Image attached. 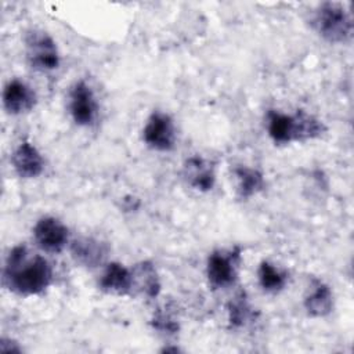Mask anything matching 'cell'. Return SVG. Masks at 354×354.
Instances as JSON below:
<instances>
[{
	"label": "cell",
	"instance_id": "16",
	"mask_svg": "<svg viewBox=\"0 0 354 354\" xmlns=\"http://www.w3.org/2000/svg\"><path fill=\"white\" fill-rule=\"evenodd\" d=\"M234 173L238 181V195L242 199H248L263 191L266 181L260 170L248 166H236Z\"/></svg>",
	"mask_w": 354,
	"mask_h": 354
},
{
	"label": "cell",
	"instance_id": "10",
	"mask_svg": "<svg viewBox=\"0 0 354 354\" xmlns=\"http://www.w3.org/2000/svg\"><path fill=\"white\" fill-rule=\"evenodd\" d=\"M11 165L22 178H36L44 170V159L29 141H22L11 155Z\"/></svg>",
	"mask_w": 354,
	"mask_h": 354
},
{
	"label": "cell",
	"instance_id": "14",
	"mask_svg": "<svg viewBox=\"0 0 354 354\" xmlns=\"http://www.w3.org/2000/svg\"><path fill=\"white\" fill-rule=\"evenodd\" d=\"M303 304L308 315L315 318L326 317L333 310V293L326 283L314 278L304 296Z\"/></svg>",
	"mask_w": 354,
	"mask_h": 354
},
{
	"label": "cell",
	"instance_id": "5",
	"mask_svg": "<svg viewBox=\"0 0 354 354\" xmlns=\"http://www.w3.org/2000/svg\"><path fill=\"white\" fill-rule=\"evenodd\" d=\"M241 263V250H216L207 257L206 277L213 289H224L236 281Z\"/></svg>",
	"mask_w": 354,
	"mask_h": 354
},
{
	"label": "cell",
	"instance_id": "13",
	"mask_svg": "<svg viewBox=\"0 0 354 354\" xmlns=\"http://www.w3.org/2000/svg\"><path fill=\"white\" fill-rule=\"evenodd\" d=\"M71 254L77 264L94 268L104 263L108 246L95 238L80 236L71 243Z\"/></svg>",
	"mask_w": 354,
	"mask_h": 354
},
{
	"label": "cell",
	"instance_id": "11",
	"mask_svg": "<svg viewBox=\"0 0 354 354\" xmlns=\"http://www.w3.org/2000/svg\"><path fill=\"white\" fill-rule=\"evenodd\" d=\"M183 177L189 187L206 192L214 187L216 173L210 162L201 156H189L183 165Z\"/></svg>",
	"mask_w": 354,
	"mask_h": 354
},
{
	"label": "cell",
	"instance_id": "2",
	"mask_svg": "<svg viewBox=\"0 0 354 354\" xmlns=\"http://www.w3.org/2000/svg\"><path fill=\"white\" fill-rule=\"evenodd\" d=\"M267 131L275 144H289L292 141H304L318 138L324 134V123L304 111H297L295 115L279 111H268Z\"/></svg>",
	"mask_w": 354,
	"mask_h": 354
},
{
	"label": "cell",
	"instance_id": "17",
	"mask_svg": "<svg viewBox=\"0 0 354 354\" xmlns=\"http://www.w3.org/2000/svg\"><path fill=\"white\" fill-rule=\"evenodd\" d=\"M259 283L263 290L268 293H277L286 285V274L270 261H261L257 270Z\"/></svg>",
	"mask_w": 354,
	"mask_h": 354
},
{
	"label": "cell",
	"instance_id": "3",
	"mask_svg": "<svg viewBox=\"0 0 354 354\" xmlns=\"http://www.w3.org/2000/svg\"><path fill=\"white\" fill-rule=\"evenodd\" d=\"M313 25L317 33L329 43H346L353 35V21L342 3L325 1L318 6Z\"/></svg>",
	"mask_w": 354,
	"mask_h": 354
},
{
	"label": "cell",
	"instance_id": "6",
	"mask_svg": "<svg viewBox=\"0 0 354 354\" xmlns=\"http://www.w3.org/2000/svg\"><path fill=\"white\" fill-rule=\"evenodd\" d=\"M142 140L155 151H171L176 145V127L170 115L159 111L153 112L144 126Z\"/></svg>",
	"mask_w": 354,
	"mask_h": 354
},
{
	"label": "cell",
	"instance_id": "18",
	"mask_svg": "<svg viewBox=\"0 0 354 354\" xmlns=\"http://www.w3.org/2000/svg\"><path fill=\"white\" fill-rule=\"evenodd\" d=\"M252 307L245 296L239 293L228 303V322L231 328H241L252 318Z\"/></svg>",
	"mask_w": 354,
	"mask_h": 354
},
{
	"label": "cell",
	"instance_id": "7",
	"mask_svg": "<svg viewBox=\"0 0 354 354\" xmlns=\"http://www.w3.org/2000/svg\"><path fill=\"white\" fill-rule=\"evenodd\" d=\"M33 239L41 250L59 253L69 242V230L59 218L44 216L33 227Z\"/></svg>",
	"mask_w": 354,
	"mask_h": 354
},
{
	"label": "cell",
	"instance_id": "8",
	"mask_svg": "<svg viewBox=\"0 0 354 354\" xmlns=\"http://www.w3.org/2000/svg\"><path fill=\"white\" fill-rule=\"evenodd\" d=\"M97 101L91 87L84 82H76L69 91V113L77 126H91L97 118Z\"/></svg>",
	"mask_w": 354,
	"mask_h": 354
},
{
	"label": "cell",
	"instance_id": "19",
	"mask_svg": "<svg viewBox=\"0 0 354 354\" xmlns=\"http://www.w3.org/2000/svg\"><path fill=\"white\" fill-rule=\"evenodd\" d=\"M152 325L160 333L174 335L178 330V322L176 321V318L170 313L163 310L156 311V314L152 318Z\"/></svg>",
	"mask_w": 354,
	"mask_h": 354
},
{
	"label": "cell",
	"instance_id": "4",
	"mask_svg": "<svg viewBox=\"0 0 354 354\" xmlns=\"http://www.w3.org/2000/svg\"><path fill=\"white\" fill-rule=\"evenodd\" d=\"M26 58L30 66L40 72H50L59 66V51L54 39L44 30L32 29L25 36Z\"/></svg>",
	"mask_w": 354,
	"mask_h": 354
},
{
	"label": "cell",
	"instance_id": "12",
	"mask_svg": "<svg viewBox=\"0 0 354 354\" xmlns=\"http://www.w3.org/2000/svg\"><path fill=\"white\" fill-rule=\"evenodd\" d=\"M98 286L102 292L116 296H126L133 292V274L118 261L106 264L102 275L100 277Z\"/></svg>",
	"mask_w": 354,
	"mask_h": 354
},
{
	"label": "cell",
	"instance_id": "9",
	"mask_svg": "<svg viewBox=\"0 0 354 354\" xmlns=\"http://www.w3.org/2000/svg\"><path fill=\"white\" fill-rule=\"evenodd\" d=\"M35 90L19 79L10 80L3 90V105L10 115H22L30 112L36 105Z\"/></svg>",
	"mask_w": 354,
	"mask_h": 354
},
{
	"label": "cell",
	"instance_id": "15",
	"mask_svg": "<svg viewBox=\"0 0 354 354\" xmlns=\"http://www.w3.org/2000/svg\"><path fill=\"white\" fill-rule=\"evenodd\" d=\"M133 274V290L153 299L160 292V281L155 266L151 261L137 263L131 268Z\"/></svg>",
	"mask_w": 354,
	"mask_h": 354
},
{
	"label": "cell",
	"instance_id": "1",
	"mask_svg": "<svg viewBox=\"0 0 354 354\" xmlns=\"http://www.w3.org/2000/svg\"><path fill=\"white\" fill-rule=\"evenodd\" d=\"M53 282V268L41 254L32 253L26 245L14 246L3 268L4 286L19 296L43 293Z\"/></svg>",
	"mask_w": 354,
	"mask_h": 354
}]
</instances>
